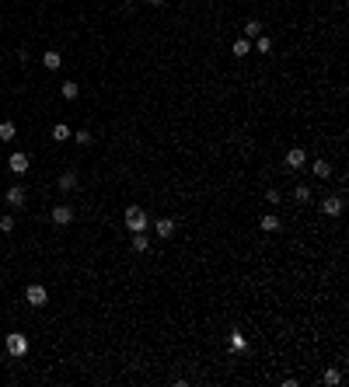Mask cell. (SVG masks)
I'll use <instances>...</instances> for the list:
<instances>
[{
    "mask_svg": "<svg viewBox=\"0 0 349 387\" xmlns=\"http://www.w3.org/2000/svg\"><path fill=\"white\" fill-rule=\"evenodd\" d=\"M255 49H258V53H269V49H273V42H269L265 35H258V42H255Z\"/></svg>",
    "mask_w": 349,
    "mask_h": 387,
    "instance_id": "24",
    "label": "cell"
},
{
    "mask_svg": "<svg viewBox=\"0 0 349 387\" xmlns=\"http://www.w3.org/2000/svg\"><path fill=\"white\" fill-rule=\"evenodd\" d=\"M60 188H63V192L77 188V171H63V175H60Z\"/></svg>",
    "mask_w": 349,
    "mask_h": 387,
    "instance_id": "12",
    "label": "cell"
},
{
    "mask_svg": "<svg viewBox=\"0 0 349 387\" xmlns=\"http://www.w3.org/2000/svg\"><path fill=\"white\" fill-rule=\"evenodd\" d=\"M293 196H297V203H307V199H311V188H307V185H297Z\"/></svg>",
    "mask_w": 349,
    "mask_h": 387,
    "instance_id": "21",
    "label": "cell"
},
{
    "mask_svg": "<svg viewBox=\"0 0 349 387\" xmlns=\"http://www.w3.org/2000/svg\"><path fill=\"white\" fill-rule=\"evenodd\" d=\"M4 345H7V353H11L14 359H21V356H28V338H25L21 331H11Z\"/></svg>",
    "mask_w": 349,
    "mask_h": 387,
    "instance_id": "1",
    "label": "cell"
},
{
    "mask_svg": "<svg viewBox=\"0 0 349 387\" xmlns=\"http://www.w3.org/2000/svg\"><path fill=\"white\" fill-rule=\"evenodd\" d=\"M258 227H262V230H265V234H273V230H280V227H283V223H280V220H276V216H273V213H265V216H262V220H258Z\"/></svg>",
    "mask_w": 349,
    "mask_h": 387,
    "instance_id": "10",
    "label": "cell"
},
{
    "mask_svg": "<svg viewBox=\"0 0 349 387\" xmlns=\"http://www.w3.org/2000/svg\"><path fill=\"white\" fill-rule=\"evenodd\" d=\"M7 171H14V175H25V171H28V153H11Z\"/></svg>",
    "mask_w": 349,
    "mask_h": 387,
    "instance_id": "8",
    "label": "cell"
},
{
    "mask_svg": "<svg viewBox=\"0 0 349 387\" xmlns=\"http://www.w3.org/2000/svg\"><path fill=\"white\" fill-rule=\"evenodd\" d=\"M147 4H154V7H158V4H164V0H147Z\"/></svg>",
    "mask_w": 349,
    "mask_h": 387,
    "instance_id": "27",
    "label": "cell"
},
{
    "mask_svg": "<svg viewBox=\"0 0 349 387\" xmlns=\"http://www.w3.org/2000/svg\"><path fill=\"white\" fill-rule=\"evenodd\" d=\"M60 91H63V98H66V101H73L77 94H81V88H77V81H63V88H60Z\"/></svg>",
    "mask_w": 349,
    "mask_h": 387,
    "instance_id": "13",
    "label": "cell"
},
{
    "mask_svg": "<svg viewBox=\"0 0 349 387\" xmlns=\"http://www.w3.org/2000/svg\"><path fill=\"white\" fill-rule=\"evenodd\" d=\"M339 380H342V373H339V370H325V384H332V387H335Z\"/></svg>",
    "mask_w": 349,
    "mask_h": 387,
    "instance_id": "22",
    "label": "cell"
},
{
    "mask_svg": "<svg viewBox=\"0 0 349 387\" xmlns=\"http://www.w3.org/2000/svg\"><path fill=\"white\" fill-rule=\"evenodd\" d=\"M342 206H346V203H342V196H328V199L321 203V213H325V216H339V213H342Z\"/></svg>",
    "mask_w": 349,
    "mask_h": 387,
    "instance_id": "7",
    "label": "cell"
},
{
    "mask_svg": "<svg viewBox=\"0 0 349 387\" xmlns=\"http://www.w3.org/2000/svg\"><path fill=\"white\" fill-rule=\"evenodd\" d=\"M262 35V21H248L245 25V38H258Z\"/></svg>",
    "mask_w": 349,
    "mask_h": 387,
    "instance_id": "17",
    "label": "cell"
},
{
    "mask_svg": "<svg viewBox=\"0 0 349 387\" xmlns=\"http://www.w3.org/2000/svg\"><path fill=\"white\" fill-rule=\"evenodd\" d=\"M126 227H129V234L147 230V213H143L140 206H129V209H126Z\"/></svg>",
    "mask_w": 349,
    "mask_h": 387,
    "instance_id": "2",
    "label": "cell"
},
{
    "mask_svg": "<svg viewBox=\"0 0 349 387\" xmlns=\"http://www.w3.org/2000/svg\"><path fill=\"white\" fill-rule=\"evenodd\" d=\"M175 227H178V223H175V220H168V216H164V220H158V223H154V230H158V238H161V241L175 238Z\"/></svg>",
    "mask_w": 349,
    "mask_h": 387,
    "instance_id": "6",
    "label": "cell"
},
{
    "mask_svg": "<svg viewBox=\"0 0 349 387\" xmlns=\"http://www.w3.org/2000/svg\"><path fill=\"white\" fill-rule=\"evenodd\" d=\"M53 140H60V143H63V140H70V126H63V122H60V126H53Z\"/></svg>",
    "mask_w": 349,
    "mask_h": 387,
    "instance_id": "19",
    "label": "cell"
},
{
    "mask_svg": "<svg viewBox=\"0 0 349 387\" xmlns=\"http://www.w3.org/2000/svg\"><path fill=\"white\" fill-rule=\"evenodd\" d=\"M150 248V238L143 234V230H136V234H133V251H147Z\"/></svg>",
    "mask_w": 349,
    "mask_h": 387,
    "instance_id": "14",
    "label": "cell"
},
{
    "mask_svg": "<svg viewBox=\"0 0 349 387\" xmlns=\"http://www.w3.org/2000/svg\"><path fill=\"white\" fill-rule=\"evenodd\" d=\"M7 206H11V209L25 206V188H21V185H11V188H7Z\"/></svg>",
    "mask_w": 349,
    "mask_h": 387,
    "instance_id": "9",
    "label": "cell"
},
{
    "mask_svg": "<svg viewBox=\"0 0 349 387\" xmlns=\"http://www.w3.org/2000/svg\"><path fill=\"white\" fill-rule=\"evenodd\" d=\"M230 345H234V349H248V338L241 331H230Z\"/></svg>",
    "mask_w": 349,
    "mask_h": 387,
    "instance_id": "18",
    "label": "cell"
},
{
    "mask_svg": "<svg viewBox=\"0 0 349 387\" xmlns=\"http://www.w3.org/2000/svg\"><path fill=\"white\" fill-rule=\"evenodd\" d=\"M0 230H4V234H11V230H14V216H0Z\"/></svg>",
    "mask_w": 349,
    "mask_h": 387,
    "instance_id": "23",
    "label": "cell"
},
{
    "mask_svg": "<svg viewBox=\"0 0 349 387\" xmlns=\"http://www.w3.org/2000/svg\"><path fill=\"white\" fill-rule=\"evenodd\" d=\"M14 122H0V140H14Z\"/></svg>",
    "mask_w": 349,
    "mask_h": 387,
    "instance_id": "20",
    "label": "cell"
},
{
    "mask_svg": "<svg viewBox=\"0 0 349 387\" xmlns=\"http://www.w3.org/2000/svg\"><path fill=\"white\" fill-rule=\"evenodd\" d=\"M25 300H28L32 307H42V303L49 300V293H46V286H42V283H32V286L25 290Z\"/></svg>",
    "mask_w": 349,
    "mask_h": 387,
    "instance_id": "3",
    "label": "cell"
},
{
    "mask_svg": "<svg viewBox=\"0 0 349 387\" xmlns=\"http://www.w3.org/2000/svg\"><path fill=\"white\" fill-rule=\"evenodd\" d=\"M304 164H307V150H304V147L286 150V168H304Z\"/></svg>",
    "mask_w": 349,
    "mask_h": 387,
    "instance_id": "5",
    "label": "cell"
},
{
    "mask_svg": "<svg viewBox=\"0 0 349 387\" xmlns=\"http://www.w3.org/2000/svg\"><path fill=\"white\" fill-rule=\"evenodd\" d=\"M265 199H269V206H280V199H283V196H280L276 188H269V192H265Z\"/></svg>",
    "mask_w": 349,
    "mask_h": 387,
    "instance_id": "26",
    "label": "cell"
},
{
    "mask_svg": "<svg viewBox=\"0 0 349 387\" xmlns=\"http://www.w3.org/2000/svg\"><path fill=\"white\" fill-rule=\"evenodd\" d=\"M60 63H63V56H60V53H53V49H49V53H42V66H46V70H60Z\"/></svg>",
    "mask_w": 349,
    "mask_h": 387,
    "instance_id": "11",
    "label": "cell"
},
{
    "mask_svg": "<svg viewBox=\"0 0 349 387\" xmlns=\"http://www.w3.org/2000/svg\"><path fill=\"white\" fill-rule=\"evenodd\" d=\"M248 53H252V42H248V38L241 35L238 42H234V56H248Z\"/></svg>",
    "mask_w": 349,
    "mask_h": 387,
    "instance_id": "16",
    "label": "cell"
},
{
    "mask_svg": "<svg viewBox=\"0 0 349 387\" xmlns=\"http://www.w3.org/2000/svg\"><path fill=\"white\" fill-rule=\"evenodd\" d=\"M73 140L81 143V147H88V143H91V133H88V129H77V136H73Z\"/></svg>",
    "mask_w": 349,
    "mask_h": 387,
    "instance_id": "25",
    "label": "cell"
},
{
    "mask_svg": "<svg viewBox=\"0 0 349 387\" xmlns=\"http://www.w3.org/2000/svg\"><path fill=\"white\" fill-rule=\"evenodd\" d=\"M73 216H77V213H73V206H66V203L53 209V223H56V227H66V223H73Z\"/></svg>",
    "mask_w": 349,
    "mask_h": 387,
    "instance_id": "4",
    "label": "cell"
},
{
    "mask_svg": "<svg viewBox=\"0 0 349 387\" xmlns=\"http://www.w3.org/2000/svg\"><path fill=\"white\" fill-rule=\"evenodd\" d=\"M311 171H315V178H328V175H332V164H328V161H315Z\"/></svg>",
    "mask_w": 349,
    "mask_h": 387,
    "instance_id": "15",
    "label": "cell"
}]
</instances>
